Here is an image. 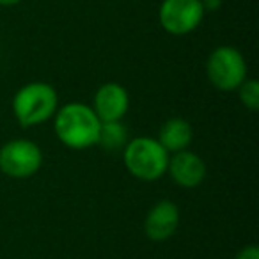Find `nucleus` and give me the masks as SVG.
<instances>
[{
  "instance_id": "39448f33",
  "label": "nucleus",
  "mask_w": 259,
  "mask_h": 259,
  "mask_svg": "<svg viewBox=\"0 0 259 259\" xmlns=\"http://www.w3.org/2000/svg\"><path fill=\"white\" fill-rule=\"evenodd\" d=\"M43 165V151L34 141L13 139L0 148V170L15 180L34 176Z\"/></svg>"
},
{
  "instance_id": "20e7f679",
  "label": "nucleus",
  "mask_w": 259,
  "mask_h": 259,
  "mask_svg": "<svg viewBox=\"0 0 259 259\" xmlns=\"http://www.w3.org/2000/svg\"><path fill=\"white\" fill-rule=\"evenodd\" d=\"M247 62L240 50L229 45L217 47L206 61V75L217 91L231 93L247 80Z\"/></svg>"
},
{
  "instance_id": "1a4fd4ad",
  "label": "nucleus",
  "mask_w": 259,
  "mask_h": 259,
  "mask_svg": "<svg viewBox=\"0 0 259 259\" xmlns=\"http://www.w3.org/2000/svg\"><path fill=\"white\" fill-rule=\"evenodd\" d=\"M180 208L169 199H162L148 211L144 220V233L151 241H165L178 231Z\"/></svg>"
},
{
  "instance_id": "2eb2a0df",
  "label": "nucleus",
  "mask_w": 259,
  "mask_h": 259,
  "mask_svg": "<svg viewBox=\"0 0 259 259\" xmlns=\"http://www.w3.org/2000/svg\"><path fill=\"white\" fill-rule=\"evenodd\" d=\"M22 0H0V6L2 8H13V6H18Z\"/></svg>"
},
{
  "instance_id": "9d476101",
  "label": "nucleus",
  "mask_w": 259,
  "mask_h": 259,
  "mask_svg": "<svg viewBox=\"0 0 259 259\" xmlns=\"http://www.w3.org/2000/svg\"><path fill=\"white\" fill-rule=\"evenodd\" d=\"M194 139L192 124L183 117L167 119L158 132V142L167 149V153L185 151Z\"/></svg>"
},
{
  "instance_id": "ddd939ff",
  "label": "nucleus",
  "mask_w": 259,
  "mask_h": 259,
  "mask_svg": "<svg viewBox=\"0 0 259 259\" xmlns=\"http://www.w3.org/2000/svg\"><path fill=\"white\" fill-rule=\"evenodd\" d=\"M234 259H259V248L255 245H248V247L241 248Z\"/></svg>"
},
{
  "instance_id": "0eeeda50",
  "label": "nucleus",
  "mask_w": 259,
  "mask_h": 259,
  "mask_svg": "<svg viewBox=\"0 0 259 259\" xmlns=\"http://www.w3.org/2000/svg\"><path fill=\"white\" fill-rule=\"evenodd\" d=\"M91 108L101 122L122 121L130 108V94L121 83L107 82L98 87V91L94 93Z\"/></svg>"
},
{
  "instance_id": "f8f14e48",
  "label": "nucleus",
  "mask_w": 259,
  "mask_h": 259,
  "mask_svg": "<svg viewBox=\"0 0 259 259\" xmlns=\"http://www.w3.org/2000/svg\"><path fill=\"white\" fill-rule=\"evenodd\" d=\"M238 94L240 100L243 103V107H247L248 110H257L259 108V82L254 78H247L240 87H238Z\"/></svg>"
},
{
  "instance_id": "f03ea898",
  "label": "nucleus",
  "mask_w": 259,
  "mask_h": 259,
  "mask_svg": "<svg viewBox=\"0 0 259 259\" xmlns=\"http://www.w3.org/2000/svg\"><path fill=\"white\" fill-rule=\"evenodd\" d=\"M59 108V94L47 82H29L16 91L13 98V114L23 126H39L54 119Z\"/></svg>"
},
{
  "instance_id": "9b49d317",
  "label": "nucleus",
  "mask_w": 259,
  "mask_h": 259,
  "mask_svg": "<svg viewBox=\"0 0 259 259\" xmlns=\"http://www.w3.org/2000/svg\"><path fill=\"white\" fill-rule=\"evenodd\" d=\"M128 130L122 124V121H114V122H101L100 130V139L98 144L103 146L108 151H117L122 149L128 142Z\"/></svg>"
},
{
  "instance_id": "7ed1b4c3",
  "label": "nucleus",
  "mask_w": 259,
  "mask_h": 259,
  "mask_svg": "<svg viewBox=\"0 0 259 259\" xmlns=\"http://www.w3.org/2000/svg\"><path fill=\"white\" fill-rule=\"evenodd\" d=\"M170 153L153 137H135L122 148V162L128 172L141 181H156L167 174Z\"/></svg>"
},
{
  "instance_id": "4468645a",
  "label": "nucleus",
  "mask_w": 259,
  "mask_h": 259,
  "mask_svg": "<svg viewBox=\"0 0 259 259\" xmlns=\"http://www.w3.org/2000/svg\"><path fill=\"white\" fill-rule=\"evenodd\" d=\"M204 11H215L222 6V0H201Z\"/></svg>"
},
{
  "instance_id": "423d86ee",
  "label": "nucleus",
  "mask_w": 259,
  "mask_h": 259,
  "mask_svg": "<svg viewBox=\"0 0 259 259\" xmlns=\"http://www.w3.org/2000/svg\"><path fill=\"white\" fill-rule=\"evenodd\" d=\"M201 0H163L158 20L162 29L170 36H187L194 32L204 18Z\"/></svg>"
},
{
  "instance_id": "6e6552de",
  "label": "nucleus",
  "mask_w": 259,
  "mask_h": 259,
  "mask_svg": "<svg viewBox=\"0 0 259 259\" xmlns=\"http://www.w3.org/2000/svg\"><path fill=\"white\" fill-rule=\"evenodd\" d=\"M167 174L181 188H195L206 178V163L197 153L185 149L174 153L169 158Z\"/></svg>"
},
{
  "instance_id": "f257e3e1",
  "label": "nucleus",
  "mask_w": 259,
  "mask_h": 259,
  "mask_svg": "<svg viewBox=\"0 0 259 259\" xmlns=\"http://www.w3.org/2000/svg\"><path fill=\"white\" fill-rule=\"evenodd\" d=\"M54 130L66 148L82 151L98 144L101 121L89 105L71 101L57 108L54 115Z\"/></svg>"
}]
</instances>
